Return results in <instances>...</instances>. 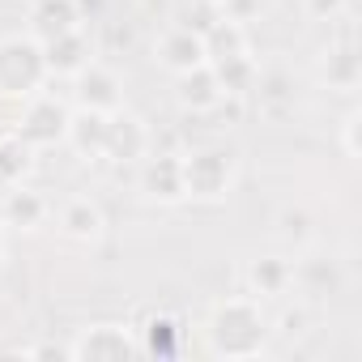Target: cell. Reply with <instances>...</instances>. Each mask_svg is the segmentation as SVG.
I'll return each mask as SVG.
<instances>
[{
  "instance_id": "4fadbf2b",
  "label": "cell",
  "mask_w": 362,
  "mask_h": 362,
  "mask_svg": "<svg viewBox=\"0 0 362 362\" xmlns=\"http://www.w3.org/2000/svg\"><path fill=\"white\" fill-rule=\"evenodd\" d=\"M205 43V60L218 64V60H230V56H252V43H247V26L243 22H230L218 13V22L201 35Z\"/></svg>"
},
{
  "instance_id": "7c38bea8",
  "label": "cell",
  "mask_w": 362,
  "mask_h": 362,
  "mask_svg": "<svg viewBox=\"0 0 362 362\" xmlns=\"http://www.w3.org/2000/svg\"><path fill=\"white\" fill-rule=\"evenodd\" d=\"M81 26V9H77V0H39L35 13H30V39L47 43L56 35H69Z\"/></svg>"
},
{
  "instance_id": "5b68a950",
  "label": "cell",
  "mask_w": 362,
  "mask_h": 362,
  "mask_svg": "<svg viewBox=\"0 0 362 362\" xmlns=\"http://www.w3.org/2000/svg\"><path fill=\"white\" fill-rule=\"evenodd\" d=\"M69 115H73V111H69L60 98L39 94V98H30V107L22 111V119H18V136H22L26 145H35V149H43V145H60L64 132H69Z\"/></svg>"
},
{
  "instance_id": "d6986e66",
  "label": "cell",
  "mask_w": 362,
  "mask_h": 362,
  "mask_svg": "<svg viewBox=\"0 0 362 362\" xmlns=\"http://www.w3.org/2000/svg\"><path fill=\"white\" fill-rule=\"evenodd\" d=\"M247 277H252V290H256L260 298H277V294L290 290V281H294V264L281 260V256H264V260L252 264Z\"/></svg>"
},
{
  "instance_id": "44dd1931",
  "label": "cell",
  "mask_w": 362,
  "mask_h": 362,
  "mask_svg": "<svg viewBox=\"0 0 362 362\" xmlns=\"http://www.w3.org/2000/svg\"><path fill=\"white\" fill-rule=\"evenodd\" d=\"M179 341H184V328H179L170 315H153V320H149V328H145L141 354H153V358H175V354H179Z\"/></svg>"
},
{
  "instance_id": "7a4b0ae2",
  "label": "cell",
  "mask_w": 362,
  "mask_h": 362,
  "mask_svg": "<svg viewBox=\"0 0 362 362\" xmlns=\"http://www.w3.org/2000/svg\"><path fill=\"white\" fill-rule=\"evenodd\" d=\"M43 81H47V64L39 39L30 35L0 39V98H35Z\"/></svg>"
},
{
  "instance_id": "f1b7e54d",
  "label": "cell",
  "mask_w": 362,
  "mask_h": 362,
  "mask_svg": "<svg viewBox=\"0 0 362 362\" xmlns=\"http://www.w3.org/2000/svg\"><path fill=\"white\" fill-rule=\"evenodd\" d=\"M0 260H5V235H0Z\"/></svg>"
},
{
  "instance_id": "f546056e",
  "label": "cell",
  "mask_w": 362,
  "mask_h": 362,
  "mask_svg": "<svg viewBox=\"0 0 362 362\" xmlns=\"http://www.w3.org/2000/svg\"><path fill=\"white\" fill-rule=\"evenodd\" d=\"M205 5H214V9H218V5H222V0H205Z\"/></svg>"
},
{
  "instance_id": "2e32d148",
  "label": "cell",
  "mask_w": 362,
  "mask_h": 362,
  "mask_svg": "<svg viewBox=\"0 0 362 362\" xmlns=\"http://www.w3.org/2000/svg\"><path fill=\"white\" fill-rule=\"evenodd\" d=\"M0 218H5V226L35 230V226H43V218H47V201H43L39 192H30V188L13 184V188L5 192V201H0Z\"/></svg>"
},
{
  "instance_id": "5bb4252c",
  "label": "cell",
  "mask_w": 362,
  "mask_h": 362,
  "mask_svg": "<svg viewBox=\"0 0 362 362\" xmlns=\"http://www.w3.org/2000/svg\"><path fill=\"white\" fill-rule=\"evenodd\" d=\"M320 77L328 81V90L354 94L358 81H362V60H358L354 43H337V47H328L324 60H320Z\"/></svg>"
},
{
  "instance_id": "3957f363",
  "label": "cell",
  "mask_w": 362,
  "mask_h": 362,
  "mask_svg": "<svg viewBox=\"0 0 362 362\" xmlns=\"http://www.w3.org/2000/svg\"><path fill=\"white\" fill-rule=\"evenodd\" d=\"M179 166H184V192L197 201H218L235 184V158L226 149H197L179 158Z\"/></svg>"
},
{
  "instance_id": "ac0fdd59",
  "label": "cell",
  "mask_w": 362,
  "mask_h": 362,
  "mask_svg": "<svg viewBox=\"0 0 362 362\" xmlns=\"http://www.w3.org/2000/svg\"><path fill=\"white\" fill-rule=\"evenodd\" d=\"M209 69H214V77L222 86V98H247L256 90V73L260 69H256L252 56H230V60H218Z\"/></svg>"
},
{
  "instance_id": "6da1fadb",
  "label": "cell",
  "mask_w": 362,
  "mask_h": 362,
  "mask_svg": "<svg viewBox=\"0 0 362 362\" xmlns=\"http://www.w3.org/2000/svg\"><path fill=\"white\" fill-rule=\"evenodd\" d=\"M269 341V320L252 298H226L209 315V349L218 358H256Z\"/></svg>"
},
{
  "instance_id": "8992f818",
  "label": "cell",
  "mask_w": 362,
  "mask_h": 362,
  "mask_svg": "<svg viewBox=\"0 0 362 362\" xmlns=\"http://www.w3.org/2000/svg\"><path fill=\"white\" fill-rule=\"evenodd\" d=\"M73 94H77V107H86V111L111 115V111L124 107V86H119V77H115L111 69L94 64V60L73 77Z\"/></svg>"
},
{
  "instance_id": "8fae6325",
  "label": "cell",
  "mask_w": 362,
  "mask_h": 362,
  "mask_svg": "<svg viewBox=\"0 0 362 362\" xmlns=\"http://www.w3.org/2000/svg\"><path fill=\"white\" fill-rule=\"evenodd\" d=\"M158 64L166 69V73H188V69H201V64H209L205 60V43H201V35L197 30H188V26H175L162 43H158Z\"/></svg>"
},
{
  "instance_id": "9c48e42d",
  "label": "cell",
  "mask_w": 362,
  "mask_h": 362,
  "mask_svg": "<svg viewBox=\"0 0 362 362\" xmlns=\"http://www.w3.org/2000/svg\"><path fill=\"white\" fill-rule=\"evenodd\" d=\"M39 47H43L47 77H77V73L90 64V39H86L81 26L69 30V35H56V39H47V43H39Z\"/></svg>"
},
{
  "instance_id": "7402d4cb",
  "label": "cell",
  "mask_w": 362,
  "mask_h": 362,
  "mask_svg": "<svg viewBox=\"0 0 362 362\" xmlns=\"http://www.w3.org/2000/svg\"><path fill=\"white\" fill-rule=\"evenodd\" d=\"M294 281L307 290V294H332L341 286V269L332 260H303L294 269Z\"/></svg>"
},
{
  "instance_id": "e0dca14e",
  "label": "cell",
  "mask_w": 362,
  "mask_h": 362,
  "mask_svg": "<svg viewBox=\"0 0 362 362\" xmlns=\"http://www.w3.org/2000/svg\"><path fill=\"white\" fill-rule=\"evenodd\" d=\"M60 226H64V235H73V239H81V243H94L107 222H103V209H98L90 197H73V201L60 209Z\"/></svg>"
},
{
  "instance_id": "52a82bcc",
  "label": "cell",
  "mask_w": 362,
  "mask_h": 362,
  "mask_svg": "<svg viewBox=\"0 0 362 362\" xmlns=\"http://www.w3.org/2000/svg\"><path fill=\"white\" fill-rule=\"evenodd\" d=\"M149 153V128L132 115V111H111L107 115V145H103V158L111 162H141Z\"/></svg>"
},
{
  "instance_id": "ba28073f",
  "label": "cell",
  "mask_w": 362,
  "mask_h": 362,
  "mask_svg": "<svg viewBox=\"0 0 362 362\" xmlns=\"http://www.w3.org/2000/svg\"><path fill=\"white\" fill-rule=\"evenodd\" d=\"M141 192L158 205H175L184 201V166H179L175 153H145V166H141Z\"/></svg>"
},
{
  "instance_id": "4316f807",
  "label": "cell",
  "mask_w": 362,
  "mask_h": 362,
  "mask_svg": "<svg viewBox=\"0 0 362 362\" xmlns=\"http://www.w3.org/2000/svg\"><path fill=\"white\" fill-rule=\"evenodd\" d=\"M341 9H345V0H307V18L315 22H332Z\"/></svg>"
},
{
  "instance_id": "ffe728a7",
  "label": "cell",
  "mask_w": 362,
  "mask_h": 362,
  "mask_svg": "<svg viewBox=\"0 0 362 362\" xmlns=\"http://www.w3.org/2000/svg\"><path fill=\"white\" fill-rule=\"evenodd\" d=\"M30 166H35V145H26L18 132L0 141V188L22 184V179L30 175Z\"/></svg>"
},
{
  "instance_id": "d4e9b609",
  "label": "cell",
  "mask_w": 362,
  "mask_h": 362,
  "mask_svg": "<svg viewBox=\"0 0 362 362\" xmlns=\"http://www.w3.org/2000/svg\"><path fill=\"white\" fill-rule=\"evenodd\" d=\"M260 5H264V0H222V5H218V13L222 18H230V22H252V18H260Z\"/></svg>"
},
{
  "instance_id": "83f0119b",
  "label": "cell",
  "mask_w": 362,
  "mask_h": 362,
  "mask_svg": "<svg viewBox=\"0 0 362 362\" xmlns=\"http://www.w3.org/2000/svg\"><path fill=\"white\" fill-rule=\"evenodd\" d=\"M26 358H56V362H73V349L69 345H30V349H22Z\"/></svg>"
},
{
  "instance_id": "cb8c5ba5",
  "label": "cell",
  "mask_w": 362,
  "mask_h": 362,
  "mask_svg": "<svg viewBox=\"0 0 362 362\" xmlns=\"http://www.w3.org/2000/svg\"><path fill=\"white\" fill-rule=\"evenodd\" d=\"M281 239H290V243H307L311 239V218L303 214V209H281Z\"/></svg>"
},
{
  "instance_id": "277c9868",
  "label": "cell",
  "mask_w": 362,
  "mask_h": 362,
  "mask_svg": "<svg viewBox=\"0 0 362 362\" xmlns=\"http://www.w3.org/2000/svg\"><path fill=\"white\" fill-rule=\"evenodd\" d=\"M69 349H73V362H132L141 354V341L124 324H90L77 332Z\"/></svg>"
},
{
  "instance_id": "30bf717a",
  "label": "cell",
  "mask_w": 362,
  "mask_h": 362,
  "mask_svg": "<svg viewBox=\"0 0 362 362\" xmlns=\"http://www.w3.org/2000/svg\"><path fill=\"white\" fill-rule=\"evenodd\" d=\"M175 98H179V107H184V111L205 115V111H214L222 103V86H218L214 69L201 64V69H188V73L175 77Z\"/></svg>"
},
{
  "instance_id": "603a6c76",
  "label": "cell",
  "mask_w": 362,
  "mask_h": 362,
  "mask_svg": "<svg viewBox=\"0 0 362 362\" xmlns=\"http://www.w3.org/2000/svg\"><path fill=\"white\" fill-rule=\"evenodd\" d=\"M256 86H260V107L269 115H281L286 107H294V90L286 73H256Z\"/></svg>"
},
{
  "instance_id": "9a60e30c",
  "label": "cell",
  "mask_w": 362,
  "mask_h": 362,
  "mask_svg": "<svg viewBox=\"0 0 362 362\" xmlns=\"http://www.w3.org/2000/svg\"><path fill=\"white\" fill-rule=\"evenodd\" d=\"M64 141H69L86 162L103 158V145H107V115L81 107L77 115H69V132H64Z\"/></svg>"
},
{
  "instance_id": "484cf974",
  "label": "cell",
  "mask_w": 362,
  "mask_h": 362,
  "mask_svg": "<svg viewBox=\"0 0 362 362\" xmlns=\"http://www.w3.org/2000/svg\"><path fill=\"white\" fill-rule=\"evenodd\" d=\"M358 128H362V111H349L345 124H341V141H345V153H349V158L362 153V145H358Z\"/></svg>"
}]
</instances>
